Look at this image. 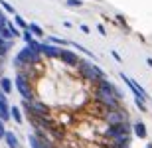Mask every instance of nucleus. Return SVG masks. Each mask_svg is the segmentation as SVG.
I'll list each match as a JSON object with an SVG mask.
<instances>
[{"mask_svg":"<svg viewBox=\"0 0 152 148\" xmlns=\"http://www.w3.org/2000/svg\"><path fill=\"white\" fill-rule=\"evenodd\" d=\"M121 79H123L124 83H126V85L130 87V91L134 93V97H140L142 101H148V95H146V91H144V89H142V87L138 85V83H136L134 79H130L129 75H124V73H121Z\"/></svg>","mask_w":152,"mask_h":148,"instance_id":"obj_6","label":"nucleus"},{"mask_svg":"<svg viewBox=\"0 0 152 148\" xmlns=\"http://www.w3.org/2000/svg\"><path fill=\"white\" fill-rule=\"evenodd\" d=\"M146 61H148V65H150V67H152V59H150V57H148V59H146Z\"/></svg>","mask_w":152,"mask_h":148,"instance_id":"obj_26","label":"nucleus"},{"mask_svg":"<svg viewBox=\"0 0 152 148\" xmlns=\"http://www.w3.org/2000/svg\"><path fill=\"white\" fill-rule=\"evenodd\" d=\"M14 24H16V26H18V28H24V30H28V24H26V22H24V20H22V18H20V16H18V14H14Z\"/></svg>","mask_w":152,"mask_h":148,"instance_id":"obj_17","label":"nucleus"},{"mask_svg":"<svg viewBox=\"0 0 152 148\" xmlns=\"http://www.w3.org/2000/svg\"><path fill=\"white\" fill-rule=\"evenodd\" d=\"M16 57L24 63V65H34V63H39V61H42V53H38V51H34V50H30L28 46L22 47V50H20V53H18Z\"/></svg>","mask_w":152,"mask_h":148,"instance_id":"obj_5","label":"nucleus"},{"mask_svg":"<svg viewBox=\"0 0 152 148\" xmlns=\"http://www.w3.org/2000/svg\"><path fill=\"white\" fill-rule=\"evenodd\" d=\"M132 131H134V134L138 138H146L148 136V131H146V126H144V122H142V120H138V122H134V125H132Z\"/></svg>","mask_w":152,"mask_h":148,"instance_id":"obj_10","label":"nucleus"},{"mask_svg":"<svg viewBox=\"0 0 152 148\" xmlns=\"http://www.w3.org/2000/svg\"><path fill=\"white\" fill-rule=\"evenodd\" d=\"M28 142L32 148H42V140H39L36 134H28Z\"/></svg>","mask_w":152,"mask_h":148,"instance_id":"obj_14","label":"nucleus"},{"mask_svg":"<svg viewBox=\"0 0 152 148\" xmlns=\"http://www.w3.org/2000/svg\"><path fill=\"white\" fill-rule=\"evenodd\" d=\"M8 30L12 32V36H14V38H16V36H20V30H18V28H16V26H14L12 22H8Z\"/></svg>","mask_w":152,"mask_h":148,"instance_id":"obj_21","label":"nucleus"},{"mask_svg":"<svg viewBox=\"0 0 152 148\" xmlns=\"http://www.w3.org/2000/svg\"><path fill=\"white\" fill-rule=\"evenodd\" d=\"M28 30H30V34H36V36H44V30L39 28L38 24H34V22H32V24H28Z\"/></svg>","mask_w":152,"mask_h":148,"instance_id":"obj_15","label":"nucleus"},{"mask_svg":"<svg viewBox=\"0 0 152 148\" xmlns=\"http://www.w3.org/2000/svg\"><path fill=\"white\" fill-rule=\"evenodd\" d=\"M42 55H45L48 59H59L61 57V47L50 46V44H42Z\"/></svg>","mask_w":152,"mask_h":148,"instance_id":"obj_7","label":"nucleus"},{"mask_svg":"<svg viewBox=\"0 0 152 148\" xmlns=\"http://www.w3.org/2000/svg\"><path fill=\"white\" fill-rule=\"evenodd\" d=\"M10 117L16 120L18 125H22V122H24V117H22V113H20V109H18V107H12L10 109Z\"/></svg>","mask_w":152,"mask_h":148,"instance_id":"obj_13","label":"nucleus"},{"mask_svg":"<svg viewBox=\"0 0 152 148\" xmlns=\"http://www.w3.org/2000/svg\"><path fill=\"white\" fill-rule=\"evenodd\" d=\"M0 91L4 93V95L12 93V81L8 77H0Z\"/></svg>","mask_w":152,"mask_h":148,"instance_id":"obj_12","label":"nucleus"},{"mask_svg":"<svg viewBox=\"0 0 152 148\" xmlns=\"http://www.w3.org/2000/svg\"><path fill=\"white\" fill-rule=\"evenodd\" d=\"M103 120L107 126H121L124 122H129V113L124 109H117V111H107L103 114Z\"/></svg>","mask_w":152,"mask_h":148,"instance_id":"obj_4","label":"nucleus"},{"mask_svg":"<svg viewBox=\"0 0 152 148\" xmlns=\"http://www.w3.org/2000/svg\"><path fill=\"white\" fill-rule=\"evenodd\" d=\"M10 119V109H8V103H6V95L0 93V120H8Z\"/></svg>","mask_w":152,"mask_h":148,"instance_id":"obj_9","label":"nucleus"},{"mask_svg":"<svg viewBox=\"0 0 152 148\" xmlns=\"http://www.w3.org/2000/svg\"><path fill=\"white\" fill-rule=\"evenodd\" d=\"M10 46H12L10 42H6V40H2V38H0V57H2L6 51L10 50Z\"/></svg>","mask_w":152,"mask_h":148,"instance_id":"obj_16","label":"nucleus"},{"mask_svg":"<svg viewBox=\"0 0 152 148\" xmlns=\"http://www.w3.org/2000/svg\"><path fill=\"white\" fill-rule=\"evenodd\" d=\"M2 16H4V12H2V10H0V18H2Z\"/></svg>","mask_w":152,"mask_h":148,"instance_id":"obj_28","label":"nucleus"},{"mask_svg":"<svg viewBox=\"0 0 152 148\" xmlns=\"http://www.w3.org/2000/svg\"><path fill=\"white\" fill-rule=\"evenodd\" d=\"M146 148H152V144H150V142H148V144H146Z\"/></svg>","mask_w":152,"mask_h":148,"instance_id":"obj_27","label":"nucleus"},{"mask_svg":"<svg viewBox=\"0 0 152 148\" xmlns=\"http://www.w3.org/2000/svg\"><path fill=\"white\" fill-rule=\"evenodd\" d=\"M111 55H113V57H115V59H117V61H118V63L123 61V59H121V55H118V53H117V51H115V50H113V51H111Z\"/></svg>","mask_w":152,"mask_h":148,"instance_id":"obj_25","label":"nucleus"},{"mask_svg":"<svg viewBox=\"0 0 152 148\" xmlns=\"http://www.w3.org/2000/svg\"><path fill=\"white\" fill-rule=\"evenodd\" d=\"M6 136V128H4V120H0V138Z\"/></svg>","mask_w":152,"mask_h":148,"instance_id":"obj_23","label":"nucleus"},{"mask_svg":"<svg viewBox=\"0 0 152 148\" xmlns=\"http://www.w3.org/2000/svg\"><path fill=\"white\" fill-rule=\"evenodd\" d=\"M4 140H6V144H8V148H20V140H18V136L14 134V132L6 131Z\"/></svg>","mask_w":152,"mask_h":148,"instance_id":"obj_11","label":"nucleus"},{"mask_svg":"<svg viewBox=\"0 0 152 148\" xmlns=\"http://www.w3.org/2000/svg\"><path fill=\"white\" fill-rule=\"evenodd\" d=\"M134 103H136V107L140 109L142 113H144V111H146V107H144V101H142L140 97H134Z\"/></svg>","mask_w":152,"mask_h":148,"instance_id":"obj_22","label":"nucleus"},{"mask_svg":"<svg viewBox=\"0 0 152 148\" xmlns=\"http://www.w3.org/2000/svg\"><path fill=\"white\" fill-rule=\"evenodd\" d=\"M14 85L20 91V95L24 97V101H34V91H32V83H30V77H26L24 73L18 71V75L14 77Z\"/></svg>","mask_w":152,"mask_h":148,"instance_id":"obj_3","label":"nucleus"},{"mask_svg":"<svg viewBox=\"0 0 152 148\" xmlns=\"http://www.w3.org/2000/svg\"><path fill=\"white\" fill-rule=\"evenodd\" d=\"M48 42H53V44H61V46H63V44H67V42L63 40V38H56V36H50V38H48Z\"/></svg>","mask_w":152,"mask_h":148,"instance_id":"obj_20","label":"nucleus"},{"mask_svg":"<svg viewBox=\"0 0 152 148\" xmlns=\"http://www.w3.org/2000/svg\"><path fill=\"white\" fill-rule=\"evenodd\" d=\"M0 6H2V8H4L6 12H12V14H16V10H14V8H12V6L8 4V2H4V0H0Z\"/></svg>","mask_w":152,"mask_h":148,"instance_id":"obj_19","label":"nucleus"},{"mask_svg":"<svg viewBox=\"0 0 152 148\" xmlns=\"http://www.w3.org/2000/svg\"><path fill=\"white\" fill-rule=\"evenodd\" d=\"M77 67H79V71H81V75H83L85 79L91 81V83H95V85L101 79H105V73H103L97 65H93V63H89V61H83V59H81Z\"/></svg>","mask_w":152,"mask_h":148,"instance_id":"obj_2","label":"nucleus"},{"mask_svg":"<svg viewBox=\"0 0 152 148\" xmlns=\"http://www.w3.org/2000/svg\"><path fill=\"white\" fill-rule=\"evenodd\" d=\"M59 59H61L63 63H67V65H75V67H77L79 61H81V57L71 53V51H67V50H61V57H59Z\"/></svg>","mask_w":152,"mask_h":148,"instance_id":"obj_8","label":"nucleus"},{"mask_svg":"<svg viewBox=\"0 0 152 148\" xmlns=\"http://www.w3.org/2000/svg\"><path fill=\"white\" fill-rule=\"evenodd\" d=\"M67 6H81V2H79V0H67Z\"/></svg>","mask_w":152,"mask_h":148,"instance_id":"obj_24","label":"nucleus"},{"mask_svg":"<svg viewBox=\"0 0 152 148\" xmlns=\"http://www.w3.org/2000/svg\"><path fill=\"white\" fill-rule=\"evenodd\" d=\"M95 101L99 103V107H105V113H107V111H117V109H121V99L115 97L113 93H109V91L95 89Z\"/></svg>","mask_w":152,"mask_h":148,"instance_id":"obj_1","label":"nucleus"},{"mask_svg":"<svg viewBox=\"0 0 152 148\" xmlns=\"http://www.w3.org/2000/svg\"><path fill=\"white\" fill-rule=\"evenodd\" d=\"M73 46L77 47L79 51H83V53H87V55H91V57H93V59H97V57L93 55V51H89V50H87V47H83V46H81V44H73Z\"/></svg>","mask_w":152,"mask_h":148,"instance_id":"obj_18","label":"nucleus"}]
</instances>
